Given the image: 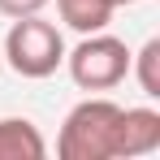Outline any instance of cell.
Masks as SVG:
<instances>
[{
    "label": "cell",
    "instance_id": "obj_9",
    "mask_svg": "<svg viewBox=\"0 0 160 160\" xmlns=\"http://www.w3.org/2000/svg\"><path fill=\"white\" fill-rule=\"evenodd\" d=\"M112 4H138V0H112Z\"/></svg>",
    "mask_w": 160,
    "mask_h": 160
},
{
    "label": "cell",
    "instance_id": "obj_6",
    "mask_svg": "<svg viewBox=\"0 0 160 160\" xmlns=\"http://www.w3.org/2000/svg\"><path fill=\"white\" fill-rule=\"evenodd\" d=\"M56 13H61V22L69 30L95 35V30H108L117 4H112V0H56Z\"/></svg>",
    "mask_w": 160,
    "mask_h": 160
},
{
    "label": "cell",
    "instance_id": "obj_10",
    "mask_svg": "<svg viewBox=\"0 0 160 160\" xmlns=\"http://www.w3.org/2000/svg\"><path fill=\"white\" fill-rule=\"evenodd\" d=\"M0 65H4V56H0Z\"/></svg>",
    "mask_w": 160,
    "mask_h": 160
},
{
    "label": "cell",
    "instance_id": "obj_3",
    "mask_svg": "<svg viewBox=\"0 0 160 160\" xmlns=\"http://www.w3.org/2000/svg\"><path fill=\"white\" fill-rule=\"evenodd\" d=\"M65 69H69L74 87H82V91H112L130 74V48L117 35L95 30V35H82L74 52H65Z\"/></svg>",
    "mask_w": 160,
    "mask_h": 160
},
{
    "label": "cell",
    "instance_id": "obj_5",
    "mask_svg": "<svg viewBox=\"0 0 160 160\" xmlns=\"http://www.w3.org/2000/svg\"><path fill=\"white\" fill-rule=\"evenodd\" d=\"M48 143L35 121L26 117H0V160H43Z\"/></svg>",
    "mask_w": 160,
    "mask_h": 160
},
{
    "label": "cell",
    "instance_id": "obj_8",
    "mask_svg": "<svg viewBox=\"0 0 160 160\" xmlns=\"http://www.w3.org/2000/svg\"><path fill=\"white\" fill-rule=\"evenodd\" d=\"M43 4H52V0H0V13L4 18H30V13H43Z\"/></svg>",
    "mask_w": 160,
    "mask_h": 160
},
{
    "label": "cell",
    "instance_id": "obj_4",
    "mask_svg": "<svg viewBox=\"0 0 160 160\" xmlns=\"http://www.w3.org/2000/svg\"><path fill=\"white\" fill-rule=\"evenodd\" d=\"M160 147V112L156 108H121L117 134H112V160L152 156Z\"/></svg>",
    "mask_w": 160,
    "mask_h": 160
},
{
    "label": "cell",
    "instance_id": "obj_7",
    "mask_svg": "<svg viewBox=\"0 0 160 160\" xmlns=\"http://www.w3.org/2000/svg\"><path fill=\"white\" fill-rule=\"evenodd\" d=\"M130 69L138 78V87H143V95L160 100V39H147L138 52H130Z\"/></svg>",
    "mask_w": 160,
    "mask_h": 160
},
{
    "label": "cell",
    "instance_id": "obj_1",
    "mask_svg": "<svg viewBox=\"0 0 160 160\" xmlns=\"http://www.w3.org/2000/svg\"><path fill=\"white\" fill-rule=\"evenodd\" d=\"M121 104L108 95H91L69 108L65 126L56 134V156L61 160H112V134H117Z\"/></svg>",
    "mask_w": 160,
    "mask_h": 160
},
{
    "label": "cell",
    "instance_id": "obj_2",
    "mask_svg": "<svg viewBox=\"0 0 160 160\" xmlns=\"http://www.w3.org/2000/svg\"><path fill=\"white\" fill-rule=\"evenodd\" d=\"M0 56H4L9 69L22 74V78H52L56 69L65 65V39H61V30H56L52 22H43L39 13L13 18Z\"/></svg>",
    "mask_w": 160,
    "mask_h": 160
}]
</instances>
